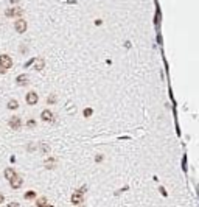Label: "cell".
<instances>
[{
    "label": "cell",
    "instance_id": "1",
    "mask_svg": "<svg viewBox=\"0 0 199 207\" xmlns=\"http://www.w3.org/2000/svg\"><path fill=\"white\" fill-rule=\"evenodd\" d=\"M0 67L5 70L13 67V59H11V56H8V54H0Z\"/></svg>",
    "mask_w": 199,
    "mask_h": 207
},
{
    "label": "cell",
    "instance_id": "2",
    "mask_svg": "<svg viewBox=\"0 0 199 207\" xmlns=\"http://www.w3.org/2000/svg\"><path fill=\"white\" fill-rule=\"evenodd\" d=\"M9 184H11V188H13V190H17V188L22 187L24 179H22V176H19V174H14V176L9 179Z\"/></svg>",
    "mask_w": 199,
    "mask_h": 207
},
{
    "label": "cell",
    "instance_id": "3",
    "mask_svg": "<svg viewBox=\"0 0 199 207\" xmlns=\"http://www.w3.org/2000/svg\"><path fill=\"white\" fill-rule=\"evenodd\" d=\"M26 27H28L26 20H25V19H19V20L14 24V30L22 34V33H25V31H26Z\"/></svg>",
    "mask_w": 199,
    "mask_h": 207
},
{
    "label": "cell",
    "instance_id": "4",
    "mask_svg": "<svg viewBox=\"0 0 199 207\" xmlns=\"http://www.w3.org/2000/svg\"><path fill=\"white\" fill-rule=\"evenodd\" d=\"M5 14H6V17H19V16L24 14V9L22 8H9L5 11Z\"/></svg>",
    "mask_w": 199,
    "mask_h": 207
},
{
    "label": "cell",
    "instance_id": "5",
    "mask_svg": "<svg viewBox=\"0 0 199 207\" xmlns=\"http://www.w3.org/2000/svg\"><path fill=\"white\" fill-rule=\"evenodd\" d=\"M25 100H26V103H28L30 106H34L36 103L39 101V97H37V94H36V92L30 90L28 94H26V98H25Z\"/></svg>",
    "mask_w": 199,
    "mask_h": 207
},
{
    "label": "cell",
    "instance_id": "6",
    "mask_svg": "<svg viewBox=\"0 0 199 207\" xmlns=\"http://www.w3.org/2000/svg\"><path fill=\"white\" fill-rule=\"evenodd\" d=\"M8 125H9V128L14 129V131H19V129L22 128V122H20L19 117H11L9 122H8Z\"/></svg>",
    "mask_w": 199,
    "mask_h": 207
},
{
    "label": "cell",
    "instance_id": "7",
    "mask_svg": "<svg viewBox=\"0 0 199 207\" xmlns=\"http://www.w3.org/2000/svg\"><path fill=\"white\" fill-rule=\"evenodd\" d=\"M70 201H72V204H81L82 201H84V198H82V195H81V192H75L73 195H72V198H70Z\"/></svg>",
    "mask_w": 199,
    "mask_h": 207
},
{
    "label": "cell",
    "instance_id": "8",
    "mask_svg": "<svg viewBox=\"0 0 199 207\" xmlns=\"http://www.w3.org/2000/svg\"><path fill=\"white\" fill-rule=\"evenodd\" d=\"M41 118L44 120V122H52L53 120V112L48 111V109H44L42 114H41Z\"/></svg>",
    "mask_w": 199,
    "mask_h": 207
},
{
    "label": "cell",
    "instance_id": "9",
    "mask_svg": "<svg viewBox=\"0 0 199 207\" xmlns=\"http://www.w3.org/2000/svg\"><path fill=\"white\" fill-rule=\"evenodd\" d=\"M16 81H17V84H19V86H25V84H28V83H30V80L26 78V75H19Z\"/></svg>",
    "mask_w": 199,
    "mask_h": 207
},
{
    "label": "cell",
    "instance_id": "10",
    "mask_svg": "<svg viewBox=\"0 0 199 207\" xmlns=\"http://www.w3.org/2000/svg\"><path fill=\"white\" fill-rule=\"evenodd\" d=\"M3 174H5V178H6V179H8V181H9V179H11V178H13V176H14V174H17V173H16V170H13V168H5V171H3Z\"/></svg>",
    "mask_w": 199,
    "mask_h": 207
},
{
    "label": "cell",
    "instance_id": "11",
    "mask_svg": "<svg viewBox=\"0 0 199 207\" xmlns=\"http://www.w3.org/2000/svg\"><path fill=\"white\" fill-rule=\"evenodd\" d=\"M6 107L9 109V111H16V109L19 107V103L16 101V100H9V101H8V105H6Z\"/></svg>",
    "mask_w": 199,
    "mask_h": 207
},
{
    "label": "cell",
    "instance_id": "12",
    "mask_svg": "<svg viewBox=\"0 0 199 207\" xmlns=\"http://www.w3.org/2000/svg\"><path fill=\"white\" fill-rule=\"evenodd\" d=\"M34 61H36V65H34L36 70H42L45 67V61H44V59H34Z\"/></svg>",
    "mask_w": 199,
    "mask_h": 207
},
{
    "label": "cell",
    "instance_id": "13",
    "mask_svg": "<svg viewBox=\"0 0 199 207\" xmlns=\"http://www.w3.org/2000/svg\"><path fill=\"white\" fill-rule=\"evenodd\" d=\"M36 206H39V207L48 206V201H47L45 198H39V199H36Z\"/></svg>",
    "mask_w": 199,
    "mask_h": 207
},
{
    "label": "cell",
    "instance_id": "14",
    "mask_svg": "<svg viewBox=\"0 0 199 207\" xmlns=\"http://www.w3.org/2000/svg\"><path fill=\"white\" fill-rule=\"evenodd\" d=\"M39 148H41V153H44V154H47V153L50 151V146H48L47 143H41Z\"/></svg>",
    "mask_w": 199,
    "mask_h": 207
},
{
    "label": "cell",
    "instance_id": "15",
    "mask_svg": "<svg viewBox=\"0 0 199 207\" xmlns=\"http://www.w3.org/2000/svg\"><path fill=\"white\" fill-rule=\"evenodd\" d=\"M36 198V193L34 192H26L25 193V199H34Z\"/></svg>",
    "mask_w": 199,
    "mask_h": 207
},
{
    "label": "cell",
    "instance_id": "16",
    "mask_svg": "<svg viewBox=\"0 0 199 207\" xmlns=\"http://www.w3.org/2000/svg\"><path fill=\"white\" fill-rule=\"evenodd\" d=\"M54 162H56V160H54V159H50V160H47L45 163H47V168H54Z\"/></svg>",
    "mask_w": 199,
    "mask_h": 207
},
{
    "label": "cell",
    "instance_id": "17",
    "mask_svg": "<svg viewBox=\"0 0 199 207\" xmlns=\"http://www.w3.org/2000/svg\"><path fill=\"white\" fill-rule=\"evenodd\" d=\"M47 103H48V105H54V103H56V101H54V95L48 97V98H47Z\"/></svg>",
    "mask_w": 199,
    "mask_h": 207
},
{
    "label": "cell",
    "instance_id": "18",
    "mask_svg": "<svg viewBox=\"0 0 199 207\" xmlns=\"http://www.w3.org/2000/svg\"><path fill=\"white\" fill-rule=\"evenodd\" d=\"M92 115V109H84V117H90Z\"/></svg>",
    "mask_w": 199,
    "mask_h": 207
},
{
    "label": "cell",
    "instance_id": "19",
    "mask_svg": "<svg viewBox=\"0 0 199 207\" xmlns=\"http://www.w3.org/2000/svg\"><path fill=\"white\" fill-rule=\"evenodd\" d=\"M103 159H104L103 154H97L95 156V162H103Z\"/></svg>",
    "mask_w": 199,
    "mask_h": 207
},
{
    "label": "cell",
    "instance_id": "20",
    "mask_svg": "<svg viewBox=\"0 0 199 207\" xmlns=\"http://www.w3.org/2000/svg\"><path fill=\"white\" fill-rule=\"evenodd\" d=\"M26 125H28V128H34L36 122H34V120H28V123H26Z\"/></svg>",
    "mask_w": 199,
    "mask_h": 207
},
{
    "label": "cell",
    "instance_id": "21",
    "mask_svg": "<svg viewBox=\"0 0 199 207\" xmlns=\"http://www.w3.org/2000/svg\"><path fill=\"white\" fill-rule=\"evenodd\" d=\"M33 62H34V59H30V61H28V62H26V64H25V67H30V65H31Z\"/></svg>",
    "mask_w": 199,
    "mask_h": 207
},
{
    "label": "cell",
    "instance_id": "22",
    "mask_svg": "<svg viewBox=\"0 0 199 207\" xmlns=\"http://www.w3.org/2000/svg\"><path fill=\"white\" fill-rule=\"evenodd\" d=\"M86 190H87V187H86V185H82V187H81V188H79V192H81V193H82V192H86Z\"/></svg>",
    "mask_w": 199,
    "mask_h": 207
},
{
    "label": "cell",
    "instance_id": "23",
    "mask_svg": "<svg viewBox=\"0 0 199 207\" xmlns=\"http://www.w3.org/2000/svg\"><path fill=\"white\" fill-rule=\"evenodd\" d=\"M3 201H5V196H3L2 193H0V204H2V203H3Z\"/></svg>",
    "mask_w": 199,
    "mask_h": 207
},
{
    "label": "cell",
    "instance_id": "24",
    "mask_svg": "<svg viewBox=\"0 0 199 207\" xmlns=\"http://www.w3.org/2000/svg\"><path fill=\"white\" fill-rule=\"evenodd\" d=\"M19 0H9V3H17Z\"/></svg>",
    "mask_w": 199,
    "mask_h": 207
},
{
    "label": "cell",
    "instance_id": "25",
    "mask_svg": "<svg viewBox=\"0 0 199 207\" xmlns=\"http://www.w3.org/2000/svg\"><path fill=\"white\" fill-rule=\"evenodd\" d=\"M0 73H5V69H2V67H0Z\"/></svg>",
    "mask_w": 199,
    "mask_h": 207
}]
</instances>
